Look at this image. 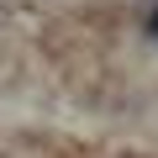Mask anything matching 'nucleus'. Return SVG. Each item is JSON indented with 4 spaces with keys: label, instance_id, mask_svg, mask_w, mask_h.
<instances>
[{
    "label": "nucleus",
    "instance_id": "1",
    "mask_svg": "<svg viewBox=\"0 0 158 158\" xmlns=\"http://www.w3.org/2000/svg\"><path fill=\"white\" fill-rule=\"evenodd\" d=\"M0 100L158 127V0H0Z\"/></svg>",
    "mask_w": 158,
    "mask_h": 158
},
{
    "label": "nucleus",
    "instance_id": "2",
    "mask_svg": "<svg viewBox=\"0 0 158 158\" xmlns=\"http://www.w3.org/2000/svg\"><path fill=\"white\" fill-rule=\"evenodd\" d=\"M0 158H158V127H116L0 100Z\"/></svg>",
    "mask_w": 158,
    "mask_h": 158
}]
</instances>
